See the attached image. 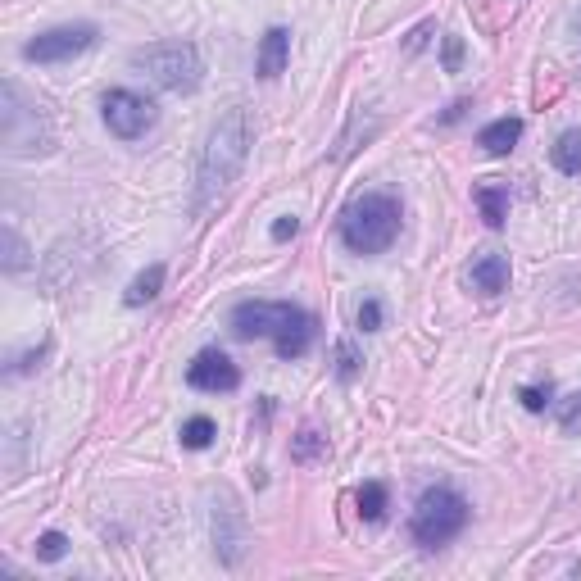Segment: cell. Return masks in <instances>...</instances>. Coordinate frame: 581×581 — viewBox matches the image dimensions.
Returning <instances> with one entry per match:
<instances>
[{"label": "cell", "instance_id": "1", "mask_svg": "<svg viewBox=\"0 0 581 581\" xmlns=\"http://www.w3.org/2000/svg\"><path fill=\"white\" fill-rule=\"evenodd\" d=\"M250 146H255V123H250L246 105H232L223 119L214 123L205 150H200V168H196V218L214 214L232 187L241 182V168L250 159Z\"/></svg>", "mask_w": 581, "mask_h": 581}, {"label": "cell", "instance_id": "2", "mask_svg": "<svg viewBox=\"0 0 581 581\" xmlns=\"http://www.w3.org/2000/svg\"><path fill=\"white\" fill-rule=\"evenodd\" d=\"M400 237V200L386 191H364L341 209V241L355 255H382Z\"/></svg>", "mask_w": 581, "mask_h": 581}, {"label": "cell", "instance_id": "3", "mask_svg": "<svg viewBox=\"0 0 581 581\" xmlns=\"http://www.w3.org/2000/svg\"><path fill=\"white\" fill-rule=\"evenodd\" d=\"M0 137L10 155H46L55 146V128H50L46 105H23L19 82H5L0 87Z\"/></svg>", "mask_w": 581, "mask_h": 581}, {"label": "cell", "instance_id": "4", "mask_svg": "<svg viewBox=\"0 0 581 581\" xmlns=\"http://www.w3.org/2000/svg\"><path fill=\"white\" fill-rule=\"evenodd\" d=\"M132 69L150 73L159 87L178 91V96L196 91L200 78H205V60H200V50L191 41H155V46L132 50Z\"/></svg>", "mask_w": 581, "mask_h": 581}, {"label": "cell", "instance_id": "5", "mask_svg": "<svg viewBox=\"0 0 581 581\" xmlns=\"http://www.w3.org/2000/svg\"><path fill=\"white\" fill-rule=\"evenodd\" d=\"M463 527H468V500H463L459 491H450V486H432V491L418 500L414 518H409V532H414V541L423 545V550L450 545Z\"/></svg>", "mask_w": 581, "mask_h": 581}, {"label": "cell", "instance_id": "6", "mask_svg": "<svg viewBox=\"0 0 581 581\" xmlns=\"http://www.w3.org/2000/svg\"><path fill=\"white\" fill-rule=\"evenodd\" d=\"M100 114H105V128L114 132L119 141L146 137V132L159 123V105H155V100L141 96V91H128V87L105 91V100H100Z\"/></svg>", "mask_w": 581, "mask_h": 581}, {"label": "cell", "instance_id": "7", "mask_svg": "<svg viewBox=\"0 0 581 581\" xmlns=\"http://www.w3.org/2000/svg\"><path fill=\"white\" fill-rule=\"evenodd\" d=\"M100 41V28L96 23H64V28H50L41 37H32L23 46V60L28 64H64L82 50H91Z\"/></svg>", "mask_w": 581, "mask_h": 581}, {"label": "cell", "instance_id": "8", "mask_svg": "<svg viewBox=\"0 0 581 581\" xmlns=\"http://www.w3.org/2000/svg\"><path fill=\"white\" fill-rule=\"evenodd\" d=\"M296 314H300V305H286V300H246V305L232 309V332H237L241 341L277 336Z\"/></svg>", "mask_w": 581, "mask_h": 581}, {"label": "cell", "instance_id": "9", "mask_svg": "<svg viewBox=\"0 0 581 581\" xmlns=\"http://www.w3.org/2000/svg\"><path fill=\"white\" fill-rule=\"evenodd\" d=\"M187 382L196 391H209V395H227L241 386V368L223 355V350H200L187 368Z\"/></svg>", "mask_w": 581, "mask_h": 581}, {"label": "cell", "instance_id": "10", "mask_svg": "<svg viewBox=\"0 0 581 581\" xmlns=\"http://www.w3.org/2000/svg\"><path fill=\"white\" fill-rule=\"evenodd\" d=\"M468 286L482 291V296H500L504 286H509V255H500V250L477 255L473 268H468Z\"/></svg>", "mask_w": 581, "mask_h": 581}, {"label": "cell", "instance_id": "11", "mask_svg": "<svg viewBox=\"0 0 581 581\" xmlns=\"http://www.w3.org/2000/svg\"><path fill=\"white\" fill-rule=\"evenodd\" d=\"M286 60H291V32H286V28H268L264 37H259L255 73H259V78H277V73H286Z\"/></svg>", "mask_w": 581, "mask_h": 581}, {"label": "cell", "instance_id": "12", "mask_svg": "<svg viewBox=\"0 0 581 581\" xmlns=\"http://www.w3.org/2000/svg\"><path fill=\"white\" fill-rule=\"evenodd\" d=\"M214 550L223 563H237L241 550H246V532H241V518L232 504H227V509H214Z\"/></svg>", "mask_w": 581, "mask_h": 581}, {"label": "cell", "instance_id": "13", "mask_svg": "<svg viewBox=\"0 0 581 581\" xmlns=\"http://www.w3.org/2000/svg\"><path fill=\"white\" fill-rule=\"evenodd\" d=\"M518 137H522V119H495L477 132V146H482L486 155H509V150L518 146Z\"/></svg>", "mask_w": 581, "mask_h": 581}, {"label": "cell", "instance_id": "14", "mask_svg": "<svg viewBox=\"0 0 581 581\" xmlns=\"http://www.w3.org/2000/svg\"><path fill=\"white\" fill-rule=\"evenodd\" d=\"M164 291V264H150L146 273H137L132 277V286L123 291V305L128 309H141V305H150V300Z\"/></svg>", "mask_w": 581, "mask_h": 581}, {"label": "cell", "instance_id": "15", "mask_svg": "<svg viewBox=\"0 0 581 581\" xmlns=\"http://www.w3.org/2000/svg\"><path fill=\"white\" fill-rule=\"evenodd\" d=\"M477 209H482L486 227H504V218H509V187H500V182H486V187L473 191Z\"/></svg>", "mask_w": 581, "mask_h": 581}, {"label": "cell", "instance_id": "16", "mask_svg": "<svg viewBox=\"0 0 581 581\" xmlns=\"http://www.w3.org/2000/svg\"><path fill=\"white\" fill-rule=\"evenodd\" d=\"M550 159L563 178H581V128H568L559 141L550 146Z\"/></svg>", "mask_w": 581, "mask_h": 581}, {"label": "cell", "instance_id": "17", "mask_svg": "<svg viewBox=\"0 0 581 581\" xmlns=\"http://www.w3.org/2000/svg\"><path fill=\"white\" fill-rule=\"evenodd\" d=\"M214 436H218V427H214V418H205V414H196V418L182 423V445H187V450H209Z\"/></svg>", "mask_w": 581, "mask_h": 581}, {"label": "cell", "instance_id": "18", "mask_svg": "<svg viewBox=\"0 0 581 581\" xmlns=\"http://www.w3.org/2000/svg\"><path fill=\"white\" fill-rule=\"evenodd\" d=\"M355 504H359V518L377 522L386 513V486L382 482H364V486H359V495H355Z\"/></svg>", "mask_w": 581, "mask_h": 581}, {"label": "cell", "instance_id": "19", "mask_svg": "<svg viewBox=\"0 0 581 581\" xmlns=\"http://www.w3.org/2000/svg\"><path fill=\"white\" fill-rule=\"evenodd\" d=\"M291 454H296V463H314V459H323L327 454V436H318L314 427H305V432L291 441Z\"/></svg>", "mask_w": 581, "mask_h": 581}, {"label": "cell", "instance_id": "20", "mask_svg": "<svg viewBox=\"0 0 581 581\" xmlns=\"http://www.w3.org/2000/svg\"><path fill=\"white\" fill-rule=\"evenodd\" d=\"M23 264H28V246H23L19 227L5 223V273H23Z\"/></svg>", "mask_w": 581, "mask_h": 581}, {"label": "cell", "instance_id": "21", "mask_svg": "<svg viewBox=\"0 0 581 581\" xmlns=\"http://www.w3.org/2000/svg\"><path fill=\"white\" fill-rule=\"evenodd\" d=\"M518 400H522V409H527V414H545V409H550V400H554V386L550 382H532V386H522V391H518Z\"/></svg>", "mask_w": 581, "mask_h": 581}, {"label": "cell", "instance_id": "22", "mask_svg": "<svg viewBox=\"0 0 581 581\" xmlns=\"http://www.w3.org/2000/svg\"><path fill=\"white\" fill-rule=\"evenodd\" d=\"M336 377H341V382H355V377H359V350H355V341H336Z\"/></svg>", "mask_w": 581, "mask_h": 581}, {"label": "cell", "instance_id": "23", "mask_svg": "<svg viewBox=\"0 0 581 581\" xmlns=\"http://www.w3.org/2000/svg\"><path fill=\"white\" fill-rule=\"evenodd\" d=\"M559 427H563V436H577L581 432V391H572L568 400L559 404Z\"/></svg>", "mask_w": 581, "mask_h": 581}, {"label": "cell", "instance_id": "24", "mask_svg": "<svg viewBox=\"0 0 581 581\" xmlns=\"http://www.w3.org/2000/svg\"><path fill=\"white\" fill-rule=\"evenodd\" d=\"M64 554H69V536H64V532H46V536H37V559L55 563V559H64Z\"/></svg>", "mask_w": 581, "mask_h": 581}, {"label": "cell", "instance_id": "25", "mask_svg": "<svg viewBox=\"0 0 581 581\" xmlns=\"http://www.w3.org/2000/svg\"><path fill=\"white\" fill-rule=\"evenodd\" d=\"M355 323H359V332H377V327H382V305H377V300H364Z\"/></svg>", "mask_w": 581, "mask_h": 581}, {"label": "cell", "instance_id": "26", "mask_svg": "<svg viewBox=\"0 0 581 581\" xmlns=\"http://www.w3.org/2000/svg\"><path fill=\"white\" fill-rule=\"evenodd\" d=\"M459 64H463V41L459 37H445V69L459 73Z\"/></svg>", "mask_w": 581, "mask_h": 581}, {"label": "cell", "instance_id": "27", "mask_svg": "<svg viewBox=\"0 0 581 581\" xmlns=\"http://www.w3.org/2000/svg\"><path fill=\"white\" fill-rule=\"evenodd\" d=\"M296 232H300V218H291V214L277 218V223H273V241H291Z\"/></svg>", "mask_w": 581, "mask_h": 581}, {"label": "cell", "instance_id": "28", "mask_svg": "<svg viewBox=\"0 0 581 581\" xmlns=\"http://www.w3.org/2000/svg\"><path fill=\"white\" fill-rule=\"evenodd\" d=\"M427 37H432V23H423V28H418L414 37H409V50H423V41H427Z\"/></svg>", "mask_w": 581, "mask_h": 581}, {"label": "cell", "instance_id": "29", "mask_svg": "<svg viewBox=\"0 0 581 581\" xmlns=\"http://www.w3.org/2000/svg\"><path fill=\"white\" fill-rule=\"evenodd\" d=\"M577 32H581V19H577Z\"/></svg>", "mask_w": 581, "mask_h": 581}]
</instances>
